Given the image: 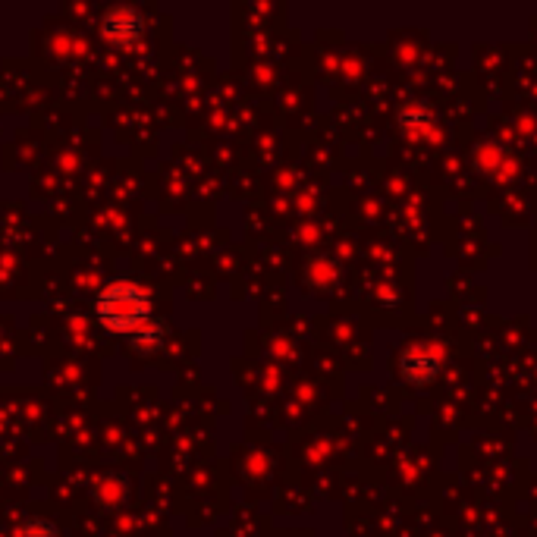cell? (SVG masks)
<instances>
[{
	"mask_svg": "<svg viewBox=\"0 0 537 537\" xmlns=\"http://www.w3.org/2000/svg\"><path fill=\"white\" fill-rule=\"evenodd\" d=\"M95 318L110 333H126L132 337L139 327H145L154 318L151 293L132 277H114L107 280L95 296Z\"/></svg>",
	"mask_w": 537,
	"mask_h": 537,
	"instance_id": "obj_1",
	"label": "cell"
},
{
	"mask_svg": "<svg viewBox=\"0 0 537 537\" xmlns=\"http://www.w3.org/2000/svg\"><path fill=\"white\" fill-rule=\"evenodd\" d=\"M101 35L114 48H132L145 35V16L136 7H107L101 16Z\"/></svg>",
	"mask_w": 537,
	"mask_h": 537,
	"instance_id": "obj_2",
	"label": "cell"
},
{
	"mask_svg": "<svg viewBox=\"0 0 537 537\" xmlns=\"http://www.w3.org/2000/svg\"><path fill=\"white\" fill-rule=\"evenodd\" d=\"M167 343V324L161 318H151L145 327H139L136 333L129 337V346L136 349L139 355H154V352H161Z\"/></svg>",
	"mask_w": 537,
	"mask_h": 537,
	"instance_id": "obj_3",
	"label": "cell"
},
{
	"mask_svg": "<svg viewBox=\"0 0 537 537\" xmlns=\"http://www.w3.org/2000/svg\"><path fill=\"white\" fill-rule=\"evenodd\" d=\"M13 537H63V534H60L57 522L35 516V519H26V522H22V525L16 528Z\"/></svg>",
	"mask_w": 537,
	"mask_h": 537,
	"instance_id": "obj_4",
	"label": "cell"
}]
</instances>
